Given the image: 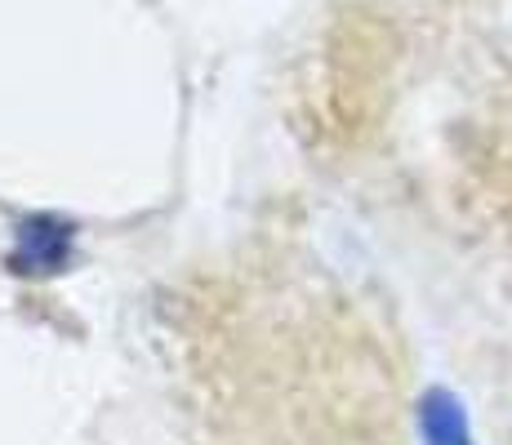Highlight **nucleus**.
<instances>
[{
	"instance_id": "f257e3e1",
	"label": "nucleus",
	"mask_w": 512,
	"mask_h": 445,
	"mask_svg": "<svg viewBox=\"0 0 512 445\" xmlns=\"http://www.w3.org/2000/svg\"><path fill=\"white\" fill-rule=\"evenodd\" d=\"M72 223L54 219V214H32V219L18 223L14 232V254H9V267L23 276H49L63 272L72 263Z\"/></svg>"
},
{
	"instance_id": "f03ea898",
	"label": "nucleus",
	"mask_w": 512,
	"mask_h": 445,
	"mask_svg": "<svg viewBox=\"0 0 512 445\" xmlns=\"http://www.w3.org/2000/svg\"><path fill=\"white\" fill-rule=\"evenodd\" d=\"M419 428H423V445H477L468 428L464 401L446 388L423 392L419 401Z\"/></svg>"
}]
</instances>
